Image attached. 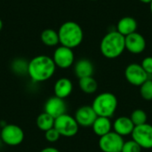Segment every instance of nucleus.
<instances>
[{"mask_svg":"<svg viewBox=\"0 0 152 152\" xmlns=\"http://www.w3.org/2000/svg\"><path fill=\"white\" fill-rule=\"evenodd\" d=\"M56 68L52 57L37 55L28 61V75L33 82L41 83L50 79L54 75Z\"/></svg>","mask_w":152,"mask_h":152,"instance_id":"f257e3e1","label":"nucleus"},{"mask_svg":"<svg viewBox=\"0 0 152 152\" xmlns=\"http://www.w3.org/2000/svg\"><path fill=\"white\" fill-rule=\"evenodd\" d=\"M126 50V39L117 30L108 32L100 43V51L107 59H116Z\"/></svg>","mask_w":152,"mask_h":152,"instance_id":"f03ea898","label":"nucleus"},{"mask_svg":"<svg viewBox=\"0 0 152 152\" xmlns=\"http://www.w3.org/2000/svg\"><path fill=\"white\" fill-rule=\"evenodd\" d=\"M61 45L74 49L81 45L84 39V31L81 26L73 21L68 20L61 25L58 30Z\"/></svg>","mask_w":152,"mask_h":152,"instance_id":"7ed1b4c3","label":"nucleus"},{"mask_svg":"<svg viewBox=\"0 0 152 152\" xmlns=\"http://www.w3.org/2000/svg\"><path fill=\"white\" fill-rule=\"evenodd\" d=\"M118 99L111 93H102L98 94L93 101L92 107L98 117L110 118L118 109Z\"/></svg>","mask_w":152,"mask_h":152,"instance_id":"20e7f679","label":"nucleus"},{"mask_svg":"<svg viewBox=\"0 0 152 152\" xmlns=\"http://www.w3.org/2000/svg\"><path fill=\"white\" fill-rule=\"evenodd\" d=\"M25 134L22 128L15 124H6L1 129L0 139L11 147H15L22 143Z\"/></svg>","mask_w":152,"mask_h":152,"instance_id":"39448f33","label":"nucleus"},{"mask_svg":"<svg viewBox=\"0 0 152 152\" xmlns=\"http://www.w3.org/2000/svg\"><path fill=\"white\" fill-rule=\"evenodd\" d=\"M54 128L59 132L61 136L73 137L77 134L79 126L74 117L65 113L55 118Z\"/></svg>","mask_w":152,"mask_h":152,"instance_id":"423d86ee","label":"nucleus"},{"mask_svg":"<svg viewBox=\"0 0 152 152\" xmlns=\"http://www.w3.org/2000/svg\"><path fill=\"white\" fill-rule=\"evenodd\" d=\"M124 139L122 136L115 133L114 131L100 137L99 148L102 152H119L121 151L124 145Z\"/></svg>","mask_w":152,"mask_h":152,"instance_id":"0eeeda50","label":"nucleus"},{"mask_svg":"<svg viewBox=\"0 0 152 152\" xmlns=\"http://www.w3.org/2000/svg\"><path fill=\"white\" fill-rule=\"evenodd\" d=\"M125 77L126 81L134 86H141L150 78V76L142 69V65L138 63H131L127 65L125 69Z\"/></svg>","mask_w":152,"mask_h":152,"instance_id":"6e6552de","label":"nucleus"},{"mask_svg":"<svg viewBox=\"0 0 152 152\" xmlns=\"http://www.w3.org/2000/svg\"><path fill=\"white\" fill-rule=\"evenodd\" d=\"M52 58L56 67L62 69L70 68L74 64V61H75L73 49L63 45H60L55 49Z\"/></svg>","mask_w":152,"mask_h":152,"instance_id":"1a4fd4ad","label":"nucleus"},{"mask_svg":"<svg viewBox=\"0 0 152 152\" xmlns=\"http://www.w3.org/2000/svg\"><path fill=\"white\" fill-rule=\"evenodd\" d=\"M132 138L142 149H152V126L146 123L134 127L132 133Z\"/></svg>","mask_w":152,"mask_h":152,"instance_id":"9d476101","label":"nucleus"},{"mask_svg":"<svg viewBox=\"0 0 152 152\" xmlns=\"http://www.w3.org/2000/svg\"><path fill=\"white\" fill-rule=\"evenodd\" d=\"M125 39L126 50L133 54H140L146 49V39L141 33H138L137 31L125 37Z\"/></svg>","mask_w":152,"mask_h":152,"instance_id":"9b49d317","label":"nucleus"},{"mask_svg":"<svg viewBox=\"0 0 152 152\" xmlns=\"http://www.w3.org/2000/svg\"><path fill=\"white\" fill-rule=\"evenodd\" d=\"M97 114L94 110L92 106H82L78 108L75 113V119L79 126L83 127H92L95 119L97 118Z\"/></svg>","mask_w":152,"mask_h":152,"instance_id":"f8f14e48","label":"nucleus"},{"mask_svg":"<svg viewBox=\"0 0 152 152\" xmlns=\"http://www.w3.org/2000/svg\"><path fill=\"white\" fill-rule=\"evenodd\" d=\"M66 110L67 105L64 99L59 98L55 95L49 98L45 104V112L48 113L54 118L65 114Z\"/></svg>","mask_w":152,"mask_h":152,"instance_id":"ddd939ff","label":"nucleus"},{"mask_svg":"<svg viewBox=\"0 0 152 152\" xmlns=\"http://www.w3.org/2000/svg\"><path fill=\"white\" fill-rule=\"evenodd\" d=\"M135 126L131 120L130 117L121 116L118 118L112 124V129L120 136H127L132 134Z\"/></svg>","mask_w":152,"mask_h":152,"instance_id":"4468645a","label":"nucleus"},{"mask_svg":"<svg viewBox=\"0 0 152 152\" xmlns=\"http://www.w3.org/2000/svg\"><path fill=\"white\" fill-rule=\"evenodd\" d=\"M94 66L88 59H80L74 65V73L78 79L87 77H93Z\"/></svg>","mask_w":152,"mask_h":152,"instance_id":"2eb2a0df","label":"nucleus"},{"mask_svg":"<svg viewBox=\"0 0 152 152\" xmlns=\"http://www.w3.org/2000/svg\"><path fill=\"white\" fill-rule=\"evenodd\" d=\"M137 28H138V23L134 18L131 16H125L118 20L116 30L119 32L121 35H123L124 37H126L132 33L136 32Z\"/></svg>","mask_w":152,"mask_h":152,"instance_id":"dca6fc26","label":"nucleus"},{"mask_svg":"<svg viewBox=\"0 0 152 152\" xmlns=\"http://www.w3.org/2000/svg\"><path fill=\"white\" fill-rule=\"evenodd\" d=\"M72 91H73V84L71 80L67 77L59 78L55 82L53 86L54 95L61 99H65L69 97L71 94Z\"/></svg>","mask_w":152,"mask_h":152,"instance_id":"f3484780","label":"nucleus"},{"mask_svg":"<svg viewBox=\"0 0 152 152\" xmlns=\"http://www.w3.org/2000/svg\"><path fill=\"white\" fill-rule=\"evenodd\" d=\"M92 128H93L94 133L97 136L102 137V136L109 134L110 132H111L112 123L109 118L97 117V118L95 119L94 123L92 126Z\"/></svg>","mask_w":152,"mask_h":152,"instance_id":"a211bd4d","label":"nucleus"},{"mask_svg":"<svg viewBox=\"0 0 152 152\" xmlns=\"http://www.w3.org/2000/svg\"><path fill=\"white\" fill-rule=\"evenodd\" d=\"M40 38L42 43L47 46H55L58 44H60L58 31L53 28L44 29L40 35Z\"/></svg>","mask_w":152,"mask_h":152,"instance_id":"6ab92c4d","label":"nucleus"},{"mask_svg":"<svg viewBox=\"0 0 152 152\" xmlns=\"http://www.w3.org/2000/svg\"><path fill=\"white\" fill-rule=\"evenodd\" d=\"M54 118H53L51 115L44 111L43 113L39 114L38 117L37 118V126L39 130L46 132L54 127Z\"/></svg>","mask_w":152,"mask_h":152,"instance_id":"aec40b11","label":"nucleus"},{"mask_svg":"<svg viewBox=\"0 0 152 152\" xmlns=\"http://www.w3.org/2000/svg\"><path fill=\"white\" fill-rule=\"evenodd\" d=\"M78 86L81 91H83L85 94H92L95 93L98 88L97 81L93 77L80 78L78 81Z\"/></svg>","mask_w":152,"mask_h":152,"instance_id":"412c9836","label":"nucleus"},{"mask_svg":"<svg viewBox=\"0 0 152 152\" xmlns=\"http://www.w3.org/2000/svg\"><path fill=\"white\" fill-rule=\"evenodd\" d=\"M28 62L23 59H16L12 62L11 68L12 70L19 76H24L28 74Z\"/></svg>","mask_w":152,"mask_h":152,"instance_id":"4be33fe9","label":"nucleus"},{"mask_svg":"<svg viewBox=\"0 0 152 152\" xmlns=\"http://www.w3.org/2000/svg\"><path fill=\"white\" fill-rule=\"evenodd\" d=\"M130 118L133 121L134 125L135 126H142V125L146 124L148 117H147V113L143 110L137 109L132 112Z\"/></svg>","mask_w":152,"mask_h":152,"instance_id":"5701e85b","label":"nucleus"},{"mask_svg":"<svg viewBox=\"0 0 152 152\" xmlns=\"http://www.w3.org/2000/svg\"><path fill=\"white\" fill-rule=\"evenodd\" d=\"M140 94L142 99L146 101L152 100V80L148 79L140 86Z\"/></svg>","mask_w":152,"mask_h":152,"instance_id":"b1692460","label":"nucleus"},{"mask_svg":"<svg viewBox=\"0 0 152 152\" xmlns=\"http://www.w3.org/2000/svg\"><path fill=\"white\" fill-rule=\"evenodd\" d=\"M142 147L134 140L127 141L124 142V145L122 147V152H142Z\"/></svg>","mask_w":152,"mask_h":152,"instance_id":"393cba45","label":"nucleus"},{"mask_svg":"<svg viewBox=\"0 0 152 152\" xmlns=\"http://www.w3.org/2000/svg\"><path fill=\"white\" fill-rule=\"evenodd\" d=\"M45 140L49 142H56L57 141H59L60 137H61V134H59V132L53 127L46 132H45Z\"/></svg>","mask_w":152,"mask_h":152,"instance_id":"a878e982","label":"nucleus"},{"mask_svg":"<svg viewBox=\"0 0 152 152\" xmlns=\"http://www.w3.org/2000/svg\"><path fill=\"white\" fill-rule=\"evenodd\" d=\"M141 65L149 76L152 75V56L145 57L142 60Z\"/></svg>","mask_w":152,"mask_h":152,"instance_id":"bb28decb","label":"nucleus"},{"mask_svg":"<svg viewBox=\"0 0 152 152\" xmlns=\"http://www.w3.org/2000/svg\"><path fill=\"white\" fill-rule=\"evenodd\" d=\"M40 152H60V151L54 147H46V148L43 149Z\"/></svg>","mask_w":152,"mask_h":152,"instance_id":"cd10ccee","label":"nucleus"},{"mask_svg":"<svg viewBox=\"0 0 152 152\" xmlns=\"http://www.w3.org/2000/svg\"><path fill=\"white\" fill-rule=\"evenodd\" d=\"M140 2H142V3H143V4H151V3L152 0H139Z\"/></svg>","mask_w":152,"mask_h":152,"instance_id":"c85d7f7f","label":"nucleus"},{"mask_svg":"<svg viewBox=\"0 0 152 152\" xmlns=\"http://www.w3.org/2000/svg\"><path fill=\"white\" fill-rule=\"evenodd\" d=\"M3 26H4L3 21H2V20L0 19V31H1V30H2V28H3Z\"/></svg>","mask_w":152,"mask_h":152,"instance_id":"c756f323","label":"nucleus"},{"mask_svg":"<svg viewBox=\"0 0 152 152\" xmlns=\"http://www.w3.org/2000/svg\"><path fill=\"white\" fill-rule=\"evenodd\" d=\"M150 10H151V14H152V1H151V3L150 4Z\"/></svg>","mask_w":152,"mask_h":152,"instance_id":"7c9ffc66","label":"nucleus"},{"mask_svg":"<svg viewBox=\"0 0 152 152\" xmlns=\"http://www.w3.org/2000/svg\"><path fill=\"white\" fill-rule=\"evenodd\" d=\"M1 129H2V127L0 126V135H1Z\"/></svg>","mask_w":152,"mask_h":152,"instance_id":"2f4dec72","label":"nucleus"},{"mask_svg":"<svg viewBox=\"0 0 152 152\" xmlns=\"http://www.w3.org/2000/svg\"><path fill=\"white\" fill-rule=\"evenodd\" d=\"M91 1H97V0H91Z\"/></svg>","mask_w":152,"mask_h":152,"instance_id":"473e14b6","label":"nucleus"},{"mask_svg":"<svg viewBox=\"0 0 152 152\" xmlns=\"http://www.w3.org/2000/svg\"><path fill=\"white\" fill-rule=\"evenodd\" d=\"M119 152H122V151H119Z\"/></svg>","mask_w":152,"mask_h":152,"instance_id":"72a5a7b5","label":"nucleus"}]
</instances>
